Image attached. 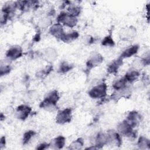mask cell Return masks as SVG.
Returning a JSON list of instances; mask_svg holds the SVG:
<instances>
[{"label": "cell", "instance_id": "5b68a950", "mask_svg": "<svg viewBox=\"0 0 150 150\" xmlns=\"http://www.w3.org/2000/svg\"><path fill=\"white\" fill-rule=\"evenodd\" d=\"M22 54V49L20 46H12L7 51L6 56L11 59H16Z\"/></svg>", "mask_w": 150, "mask_h": 150}, {"label": "cell", "instance_id": "d4e9b609", "mask_svg": "<svg viewBox=\"0 0 150 150\" xmlns=\"http://www.w3.org/2000/svg\"><path fill=\"white\" fill-rule=\"evenodd\" d=\"M71 149H79L83 145V141L81 138L75 141L71 145Z\"/></svg>", "mask_w": 150, "mask_h": 150}, {"label": "cell", "instance_id": "484cf974", "mask_svg": "<svg viewBox=\"0 0 150 150\" xmlns=\"http://www.w3.org/2000/svg\"><path fill=\"white\" fill-rule=\"evenodd\" d=\"M70 69H71V67H70V65L68 64L67 63L64 62L60 65V71L64 73V72H67V71H69Z\"/></svg>", "mask_w": 150, "mask_h": 150}, {"label": "cell", "instance_id": "7c38bea8", "mask_svg": "<svg viewBox=\"0 0 150 150\" xmlns=\"http://www.w3.org/2000/svg\"><path fill=\"white\" fill-rule=\"evenodd\" d=\"M96 146H101L105 145L108 142V136L105 134L100 133L98 134L96 138Z\"/></svg>", "mask_w": 150, "mask_h": 150}, {"label": "cell", "instance_id": "30bf717a", "mask_svg": "<svg viewBox=\"0 0 150 150\" xmlns=\"http://www.w3.org/2000/svg\"><path fill=\"white\" fill-rule=\"evenodd\" d=\"M138 49V46L137 45H134L132 46L128 49H127L121 54V58H125V57H131V56L135 54Z\"/></svg>", "mask_w": 150, "mask_h": 150}, {"label": "cell", "instance_id": "ffe728a7", "mask_svg": "<svg viewBox=\"0 0 150 150\" xmlns=\"http://www.w3.org/2000/svg\"><path fill=\"white\" fill-rule=\"evenodd\" d=\"M138 145L141 148H145L146 146H149V141L145 137H141L138 141Z\"/></svg>", "mask_w": 150, "mask_h": 150}, {"label": "cell", "instance_id": "cb8c5ba5", "mask_svg": "<svg viewBox=\"0 0 150 150\" xmlns=\"http://www.w3.org/2000/svg\"><path fill=\"white\" fill-rule=\"evenodd\" d=\"M35 135V132L32 131H29L26 132L23 136V142L24 144L27 143L29 140L31 139L32 137Z\"/></svg>", "mask_w": 150, "mask_h": 150}, {"label": "cell", "instance_id": "9a60e30c", "mask_svg": "<svg viewBox=\"0 0 150 150\" xmlns=\"http://www.w3.org/2000/svg\"><path fill=\"white\" fill-rule=\"evenodd\" d=\"M126 80L125 79V78L124 79H120L117 80L113 85L114 88L117 90H120L121 89H123L125 88V84H126Z\"/></svg>", "mask_w": 150, "mask_h": 150}, {"label": "cell", "instance_id": "603a6c76", "mask_svg": "<svg viewBox=\"0 0 150 150\" xmlns=\"http://www.w3.org/2000/svg\"><path fill=\"white\" fill-rule=\"evenodd\" d=\"M69 13L70 15L74 16H76L80 13V9L79 7H77V6H72L70 8H69Z\"/></svg>", "mask_w": 150, "mask_h": 150}, {"label": "cell", "instance_id": "52a82bcc", "mask_svg": "<svg viewBox=\"0 0 150 150\" xmlns=\"http://www.w3.org/2000/svg\"><path fill=\"white\" fill-rule=\"evenodd\" d=\"M50 33L53 36L57 38H60V39L64 34L62 26L60 23H56L55 25H53L50 29Z\"/></svg>", "mask_w": 150, "mask_h": 150}, {"label": "cell", "instance_id": "7402d4cb", "mask_svg": "<svg viewBox=\"0 0 150 150\" xmlns=\"http://www.w3.org/2000/svg\"><path fill=\"white\" fill-rule=\"evenodd\" d=\"M51 22L52 21L49 18H43L39 21V25L41 28H46L50 25Z\"/></svg>", "mask_w": 150, "mask_h": 150}, {"label": "cell", "instance_id": "3957f363", "mask_svg": "<svg viewBox=\"0 0 150 150\" xmlns=\"http://www.w3.org/2000/svg\"><path fill=\"white\" fill-rule=\"evenodd\" d=\"M59 100L58 93L56 91L50 92L47 95L44 101L41 103L40 106L43 108L50 107L54 105Z\"/></svg>", "mask_w": 150, "mask_h": 150}, {"label": "cell", "instance_id": "4fadbf2b", "mask_svg": "<svg viewBox=\"0 0 150 150\" xmlns=\"http://www.w3.org/2000/svg\"><path fill=\"white\" fill-rule=\"evenodd\" d=\"M122 59H118L117 60H114L112 62L108 67V71L110 73H114L119 68V67L122 64Z\"/></svg>", "mask_w": 150, "mask_h": 150}, {"label": "cell", "instance_id": "2e32d148", "mask_svg": "<svg viewBox=\"0 0 150 150\" xmlns=\"http://www.w3.org/2000/svg\"><path fill=\"white\" fill-rule=\"evenodd\" d=\"M57 54L56 52L53 49H48L46 52L45 54V56L46 57L47 60H49L50 61H53L54 60L56 57H57Z\"/></svg>", "mask_w": 150, "mask_h": 150}, {"label": "cell", "instance_id": "277c9868", "mask_svg": "<svg viewBox=\"0 0 150 150\" xmlns=\"http://www.w3.org/2000/svg\"><path fill=\"white\" fill-rule=\"evenodd\" d=\"M71 110L70 108H66L58 112L56 116V121L58 123L64 124L69 122L71 120Z\"/></svg>", "mask_w": 150, "mask_h": 150}, {"label": "cell", "instance_id": "ac0fdd59", "mask_svg": "<svg viewBox=\"0 0 150 150\" xmlns=\"http://www.w3.org/2000/svg\"><path fill=\"white\" fill-rule=\"evenodd\" d=\"M135 33V30L134 28H129V29H124L122 30V32L121 33V35L122 36H124V38H128L132 37L134 34Z\"/></svg>", "mask_w": 150, "mask_h": 150}, {"label": "cell", "instance_id": "8992f818", "mask_svg": "<svg viewBox=\"0 0 150 150\" xmlns=\"http://www.w3.org/2000/svg\"><path fill=\"white\" fill-rule=\"evenodd\" d=\"M118 129L120 133L127 136H131L133 133L132 127L127 122V121H122L118 125Z\"/></svg>", "mask_w": 150, "mask_h": 150}, {"label": "cell", "instance_id": "4316f807", "mask_svg": "<svg viewBox=\"0 0 150 150\" xmlns=\"http://www.w3.org/2000/svg\"><path fill=\"white\" fill-rule=\"evenodd\" d=\"M132 66L135 69H141L143 66V63H142V62H141L140 60H135L132 63Z\"/></svg>", "mask_w": 150, "mask_h": 150}, {"label": "cell", "instance_id": "ba28073f", "mask_svg": "<svg viewBox=\"0 0 150 150\" xmlns=\"http://www.w3.org/2000/svg\"><path fill=\"white\" fill-rule=\"evenodd\" d=\"M140 119V115L135 111L129 112L127 117V122L132 127L135 126Z\"/></svg>", "mask_w": 150, "mask_h": 150}, {"label": "cell", "instance_id": "6da1fadb", "mask_svg": "<svg viewBox=\"0 0 150 150\" xmlns=\"http://www.w3.org/2000/svg\"><path fill=\"white\" fill-rule=\"evenodd\" d=\"M57 21L59 22L63 23L64 25L69 27L74 26L77 22V19L76 16L65 12H62L58 16Z\"/></svg>", "mask_w": 150, "mask_h": 150}, {"label": "cell", "instance_id": "7a4b0ae2", "mask_svg": "<svg viewBox=\"0 0 150 150\" xmlns=\"http://www.w3.org/2000/svg\"><path fill=\"white\" fill-rule=\"evenodd\" d=\"M107 86L105 83L100 84L94 87L89 91V95L91 97L97 98L103 97L106 94Z\"/></svg>", "mask_w": 150, "mask_h": 150}, {"label": "cell", "instance_id": "d6986e66", "mask_svg": "<svg viewBox=\"0 0 150 150\" xmlns=\"http://www.w3.org/2000/svg\"><path fill=\"white\" fill-rule=\"evenodd\" d=\"M65 139L62 136H59L56 138L54 141V145L57 148H62L64 145Z\"/></svg>", "mask_w": 150, "mask_h": 150}, {"label": "cell", "instance_id": "44dd1931", "mask_svg": "<svg viewBox=\"0 0 150 150\" xmlns=\"http://www.w3.org/2000/svg\"><path fill=\"white\" fill-rule=\"evenodd\" d=\"M114 44V41L110 35L106 36L102 41V45L104 46H113Z\"/></svg>", "mask_w": 150, "mask_h": 150}, {"label": "cell", "instance_id": "8fae6325", "mask_svg": "<svg viewBox=\"0 0 150 150\" xmlns=\"http://www.w3.org/2000/svg\"><path fill=\"white\" fill-rule=\"evenodd\" d=\"M103 60V57L101 55L97 54L93 56L87 62V66L88 67H94L101 63Z\"/></svg>", "mask_w": 150, "mask_h": 150}, {"label": "cell", "instance_id": "5bb4252c", "mask_svg": "<svg viewBox=\"0 0 150 150\" xmlns=\"http://www.w3.org/2000/svg\"><path fill=\"white\" fill-rule=\"evenodd\" d=\"M78 36H79V34L77 32H73L67 34L64 33V35L61 38V40L65 42H69L76 39L78 37Z\"/></svg>", "mask_w": 150, "mask_h": 150}, {"label": "cell", "instance_id": "9c48e42d", "mask_svg": "<svg viewBox=\"0 0 150 150\" xmlns=\"http://www.w3.org/2000/svg\"><path fill=\"white\" fill-rule=\"evenodd\" d=\"M30 110H31L30 108L28 106H26L23 105L19 106L17 109V113H18V117L22 120L25 119L26 118H27V117L29 114Z\"/></svg>", "mask_w": 150, "mask_h": 150}, {"label": "cell", "instance_id": "e0dca14e", "mask_svg": "<svg viewBox=\"0 0 150 150\" xmlns=\"http://www.w3.org/2000/svg\"><path fill=\"white\" fill-rule=\"evenodd\" d=\"M139 76V73L137 71H132L126 74L125 79L126 81H128L130 82H132L134 80H135Z\"/></svg>", "mask_w": 150, "mask_h": 150}]
</instances>
